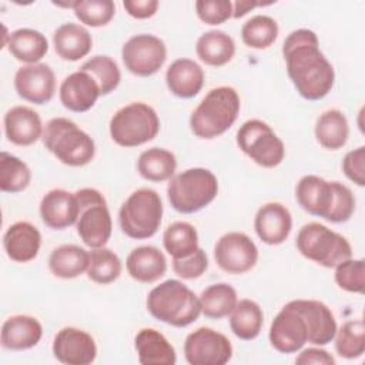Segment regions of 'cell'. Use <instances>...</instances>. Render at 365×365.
Wrapping results in <instances>:
<instances>
[{
	"instance_id": "7bdbcfd3",
	"label": "cell",
	"mask_w": 365,
	"mask_h": 365,
	"mask_svg": "<svg viewBox=\"0 0 365 365\" xmlns=\"http://www.w3.org/2000/svg\"><path fill=\"white\" fill-rule=\"evenodd\" d=\"M336 285L348 292L362 294L365 287V261L348 258L335 267Z\"/></svg>"
},
{
	"instance_id": "e0dca14e",
	"label": "cell",
	"mask_w": 365,
	"mask_h": 365,
	"mask_svg": "<svg viewBox=\"0 0 365 365\" xmlns=\"http://www.w3.org/2000/svg\"><path fill=\"white\" fill-rule=\"evenodd\" d=\"M80 208L74 192L61 188L50 190L40 201V217L51 230H66L78 220Z\"/></svg>"
},
{
	"instance_id": "4dcf8cb0",
	"label": "cell",
	"mask_w": 365,
	"mask_h": 365,
	"mask_svg": "<svg viewBox=\"0 0 365 365\" xmlns=\"http://www.w3.org/2000/svg\"><path fill=\"white\" fill-rule=\"evenodd\" d=\"M7 47L16 60L26 64H36L48 51V41L38 30L24 27L9 34Z\"/></svg>"
},
{
	"instance_id": "7a4b0ae2",
	"label": "cell",
	"mask_w": 365,
	"mask_h": 365,
	"mask_svg": "<svg viewBox=\"0 0 365 365\" xmlns=\"http://www.w3.org/2000/svg\"><path fill=\"white\" fill-rule=\"evenodd\" d=\"M241 100L235 88L220 86L207 93L190 117V128L195 137L212 140L224 134L235 123Z\"/></svg>"
},
{
	"instance_id": "f1b7e54d",
	"label": "cell",
	"mask_w": 365,
	"mask_h": 365,
	"mask_svg": "<svg viewBox=\"0 0 365 365\" xmlns=\"http://www.w3.org/2000/svg\"><path fill=\"white\" fill-rule=\"evenodd\" d=\"M90 252L76 244H64L54 248L48 257L51 274L61 279H73L87 272Z\"/></svg>"
},
{
	"instance_id": "9c48e42d",
	"label": "cell",
	"mask_w": 365,
	"mask_h": 365,
	"mask_svg": "<svg viewBox=\"0 0 365 365\" xmlns=\"http://www.w3.org/2000/svg\"><path fill=\"white\" fill-rule=\"evenodd\" d=\"M74 194L80 208L76 222L80 240L91 250L104 247L113 232L111 214L104 195L96 188H81Z\"/></svg>"
},
{
	"instance_id": "d4e9b609",
	"label": "cell",
	"mask_w": 365,
	"mask_h": 365,
	"mask_svg": "<svg viewBox=\"0 0 365 365\" xmlns=\"http://www.w3.org/2000/svg\"><path fill=\"white\" fill-rule=\"evenodd\" d=\"M125 268L133 279L143 284H153L165 275L167 259L157 247L143 245L128 254Z\"/></svg>"
},
{
	"instance_id": "30bf717a",
	"label": "cell",
	"mask_w": 365,
	"mask_h": 365,
	"mask_svg": "<svg viewBox=\"0 0 365 365\" xmlns=\"http://www.w3.org/2000/svg\"><path fill=\"white\" fill-rule=\"evenodd\" d=\"M237 144L255 164L264 168L279 165L285 157V145L274 130L262 120L242 123L237 131Z\"/></svg>"
},
{
	"instance_id": "8d00e7d4",
	"label": "cell",
	"mask_w": 365,
	"mask_h": 365,
	"mask_svg": "<svg viewBox=\"0 0 365 365\" xmlns=\"http://www.w3.org/2000/svg\"><path fill=\"white\" fill-rule=\"evenodd\" d=\"M123 265L118 255L110 248H93L90 251V261L87 268V277L100 285H107L118 279Z\"/></svg>"
},
{
	"instance_id": "5bb4252c",
	"label": "cell",
	"mask_w": 365,
	"mask_h": 365,
	"mask_svg": "<svg viewBox=\"0 0 365 365\" xmlns=\"http://www.w3.org/2000/svg\"><path fill=\"white\" fill-rule=\"evenodd\" d=\"M268 338L274 349L281 354L298 352L308 342L307 322L292 301L272 319Z\"/></svg>"
},
{
	"instance_id": "f35d334b",
	"label": "cell",
	"mask_w": 365,
	"mask_h": 365,
	"mask_svg": "<svg viewBox=\"0 0 365 365\" xmlns=\"http://www.w3.org/2000/svg\"><path fill=\"white\" fill-rule=\"evenodd\" d=\"M31 171L29 165L19 157L1 151L0 153V190L3 192H20L29 187Z\"/></svg>"
},
{
	"instance_id": "7402d4cb",
	"label": "cell",
	"mask_w": 365,
	"mask_h": 365,
	"mask_svg": "<svg viewBox=\"0 0 365 365\" xmlns=\"http://www.w3.org/2000/svg\"><path fill=\"white\" fill-rule=\"evenodd\" d=\"M3 245L7 257L14 262H29L38 255L41 234L33 224L17 221L3 235Z\"/></svg>"
},
{
	"instance_id": "52a82bcc",
	"label": "cell",
	"mask_w": 365,
	"mask_h": 365,
	"mask_svg": "<svg viewBox=\"0 0 365 365\" xmlns=\"http://www.w3.org/2000/svg\"><path fill=\"white\" fill-rule=\"evenodd\" d=\"M158 131L160 118L157 111L143 101L121 107L110 120L113 141L125 148L138 147L154 140Z\"/></svg>"
},
{
	"instance_id": "2e32d148",
	"label": "cell",
	"mask_w": 365,
	"mask_h": 365,
	"mask_svg": "<svg viewBox=\"0 0 365 365\" xmlns=\"http://www.w3.org/2000/svg\"><path fill=\"white\" fill-rule=\"evenodd\" d=\"M54 358L67 365H88L97 356L94 338L76 327L61 328L53 341Z\"/></svg>"
},
{
	"instance_id": "1f68e13d",
	"label": "cell",
	"mask_w": 365,
	"mask_h": 365,
	"mask_svg": "<svg viewBox=\"0 0 365 365\" xmlns=\"http://www.w3.org/2000/svg\"><path fill=\"white\" fill-rule=\"evenodd\" d=\"M315 138L327 150L342 148L349 137V124L345 114L338 108L324 111L315 123Z\"/></svg>"
},
{
	"instance_id": "ffe728a7",
	"label": "cell",
	"mask_w": 365,
	"mask_h": 365,
	"mask_svg": "<svg viewBox=\"0 0 365 365\" xmlns=\"http://www.w3.org/2000/svg\"><path fill=\"white\" fill-rule=\"evenodd\" d=\"M292 302L307 322L309 344L322 346L334 341L338 327L328 305L317 299H294Z\"/></svg>"
},
{
	"instance_id": "83f0119b",
	"label": "cell",
	"mask_w": 365,
	"mask_h": 365,
	"mask_svg": "<svg viewBox=\"0 0 365 365\" xmlns=\"http://www.w3.org/2000/svg\"><path fill=\"white\" fill-rule=\"evenodd\" d=\"M53 44L58 57L67 61H77L91 51L93 37L84 26L68 21L56 29Z\"/></svg>"
},
{
	"instance_id": "3957f363",
	"label": "cell",
	"mask_w": 365,
	"mask_h": 365,
	"mask_svg": "<svg viewBox=\"0 0 365 365\" xmlns=\"http://www.w3.org/2000/svg\"><path fill=\"white\" fill-rule=\"evenodd\" d=\"M147 309L155 319L177 328L192 324L201 314L198 297L178 279L154 287L147 297Z\"/></svg>"
},
{
	"instance_id": "d6986e66",
	"label": "cell",
	"mask_w": 365,
	"mask_h": 365,
	"mask_svg": "<svg viewBox=\"0 0 365 365\" xmlns=\"http://www.w3.org/2000/svg\"><path fill=\"white\" fill-rule=\"evenodd\" d=\"M254 228L262 242L279 245L288 238L292 230L291 212L281 202H267L258 208L254 218Z\"/></svg>"
},
{
	"instance_id": "f546056e",
	"label": "cell",
	"mask_w": 365,
	"mask_h": 365,
	"mask_svg": "<svg viewBox=\"0 0 365 365\" xmlns=\"http://www.w3.org/2000/svg\"><path fill=\"white\" fill-rule=\"evenodd\" d=\"M195 53L207 66L221 67L232 60L235 54V43L225 31L210 30L198 37Z\"/></svg>"
},
{
	"instance_id": "ab89813d",
	"label": "cell",
	"mask_w": 365,
	"mask_h": 365,
	"mask_svg": "<svg viewBox=\"0 0 365 365\" xmlns=\"http://www.w3.org/2000/svg\"><path fill=\"white\" fill-rule=\"evenodd\" d=\"M335 351L345 359L362 356L365 351V327L362 319L344 322L335 332Z\"/></svg>"
},
{
	"instance_id": "603a6c76",
	"label": "cell",
	"mask_w": 365,
	"mask_h": 365,
	"mask_svg": "<svg viewBox=\"0 0 365 365\" xmlns=\"http://www.w3.org/2000/svg\"><path fill=\"white\" fill-rule=\"evenodd\" d=\"M43 336L40 321L30 315H13L1 325L0 341L3 348L24 351L36 346Z\"/></svg>"
},
{
	"instance_id": "f907efd6",
	"label": "cell",
	"mask_w": 365,
	"mask_h": 365,
	"mask_svg": "<svg viewBox=\"0 0 365 365\" xmlns=\"http://www.w3.org/2000/svg\"><path fill=\"white\" fill-rule=\"evenodd\" d=\"M268 4H272V1H268V3H261V1H234L232 3V17L234 19L244 17L252 9H255L258 6H268Z\"/></svg>"
},
{
	"instance_id": "681fc988",
	"label": "cell",
	"mask_w": 365,
	"mask_h": 365,
	"mask_svg": "<svg viewBox=\"0 0 365 365\" xmlns=\"http://www.w3.org/2000/svg\"><path fill=\"white\" fill-rule=\"evenodd\" d=\"M295 364H298V365H309V364L335 365V358L325 349L311 346V348H307L299 352V355L295 359Z\"/></svg>"
},
{
	"instance_id": "44dd1931",
	"label": "cell",
	"mask_w": 365,
	"mask_h": 365,
	"mask_svg": "<svg viewBox=\"0 0 365 365\" xmlns=\"http://www.w3.org/2000/svg\"><path fill=\"white\" fill-rule=\"evenodd\" d=\"M41 118L27 106H14L4 114V133L10 143L21 147L34 144L43 137Z\"/></svg>"
},
{
	"instance_id": "d6a6232c",
	"label": "cell",
	"mask_w": 365,
	"mask_h": 365,
	"mask_svg": "<svg viewBox=\"0 0 365 365\" xmlns=\"http://www.w3.org/2000/svg\"><path fill=\"white\" fill-rule=\"evenodd\" d=\"M264 325V312L258 302L244 298L237 301L230 314V327L235 336L244 341L255 339Z\"/></svg>"
},
{
	"instance_id": "4fadbf2b",
	"label": "cell",
	"mask_w": 365,
	"mask_h": 365,
	"mask_svg": "<svg viewBox=\"0 0 365 365\" xmlns=\"http://www.w3.org/2000/svg\"><path fill=\"white\" fill-rule=\"evenodd\" d=\"M214 259L227 274H245L257 265L258 248L247 234L240 231L227 232L214 247Z\"/></svg>"
},
{
	"instance_id": "836d02e7",
	"label": "cell",
	"mask_w": 365,
	"mask_h": 365,
	"mask_svg": "<svg viewBox=\"0 0 365 365\" xmlns=\"http://www.w3.org/2000/svg\"><path fill=\"white\" fill-rule=\"evenodd\" d=\"M177 168L175 155L160 147H153L143 151L137 160L138 174L151 182H163L174 177Z\"/></svg>"
},
{
	"instance_id": "9a60e30c",
	"label": "cell",
	"mask_w": 365,
	"mask_h": 365,
	"mask_svg": "<svg viewBox=\"0 0 365 365\" xmlns=\"http://www.w3.org/2000/svg\"><path fill=\"white\" fill-rule=\"evenodd\" d=\"M14 88L23 100L41 106L48 103L56 91V76L44 63L21 66L14 76Z\"/></svg>"
},
{
	"instance_id": "6da1fadb",
	"label": "cell",
	"mask_w": 365,
	"mask_h": 365,
	"mask_svg": "<svg viewBox=\"0 0 365 365\" xmlns=\"http://www.w3.org/2000/svg\"><path fill=\"white\" fill-rule=\"evenodd\" d=\"M282 56L288 77L302 98L317 101L328 96L334 87L335 71L319 50L318 37L312 30L291 31L284 40Z\"/></svg>"
},
{
	"instance_id": "5b68a950",
	"label": "cell",
	"mask_w": 365,
	"mask_h": 365,
	"mask_svg": "<svg viewBox=\"0 0 365 365\" xmlns=\"http://www.w3.org/2000/svg\"><path fill=\"white\" fill-rule=\"evenodd\" d=\"M218 194V180L212 171L201 167L188 168L174 175L167 187L171 207L181 214H192L214 201Z\"/></svg>"
},
{
	"instance_id": "74e56055",
	"label": "cell",
	"mask_w": 365,
	"mask_h": 365,
	"mask_svg": "<svg viewBox=\"0 0 365 365\" xmlns=\"http://www.w3.org/2000/svg\"><path fill=\"white\" fill-rule=\"evenodd\" d=\"M278 23L265 14H258L247 20L241 27V38L247 47L264 50L274 44L278 37Z\"/></svg>"
},
{
	"instance_id": "cb8c5ba5",
	"label": "cell",
	"mask_w": 365,
	"mask_h": 365,
	"mask_svg": "<svg viewBox=\"0 0 365 365\" xmlns=\"http://www.w3.org/2000/svg\"><path fill=\"white\" fill-rule=\"evenodd\" d=\"M165 83L175 97L192 98L204 86V70L191 58H177L165 71Z\"/></svg>"
},
{
	"instance_id": "8992f818",
	"label": "cell",
	"mask_w": 365,
	"mask_h": 365,
	"mask_svg": "<svg viewBox=\"0 0 365 365\" xmlns=\"http://www.w3.org/2000/svg\"><path fill=\"white\" fill-rule=\"evenodd\" d=\"M163 218V201L151 188L133 191L121 204L118 222L121 231L133 240L151 238L160 228Z\"/></svg>"
},
{
	"instance_id": "7dc6e473",
	"label": "cell",
	"mask_w": 365,
	"mask_h": 365,
	"mask_svg": "<svg viewBox=\"0 0 365 365\" xmlns=\"http://www.w3.org/2000/svg\"><path fill=\"white\" fill-rule=\"evenodd\" d=\"M342 171L354 184L365 185V147L361 145L345 154L342 160Z\"/></svg>"
},
{
	"instance_id": "b9f144b4",
	"label": "cell",
	"mask_w": 365,
	"mask_h": 365,
	"mask_svg": "<svg viewBox=\"0 0 365 365\" xmlns=\"http://www.w3.org/2000/svg\"><path fill=\"white\" fill-rule=\"evenodd\" d=\"M73 11L83 24L101 27L113 20L115 4L111 0H78L74 3Z\"/></svg>"
},
{
	"instance_id": "7c38bea8",
	"label": "cell",
	"mask_w": 365,
	"mask_h": 365,
	"mask_svg": "<svg viewBox=\"0 0 365 365\" xmlns=\"http://www.w3.org/2000/svg\"><path fill=\"white\" fill-rule=\"evenodd\" d=\"M184 356L191 365H224L232 356V345L224 334L201 327L187 335Z\"/></svg>"
},
{
	"instance_id": "f6af8a7d",
	"label": "cell",
	"mask_w": 365,
	"mask_h": 365,
	"mask_svg": "<svg viewBox=\"0 0 365 365\" xmlns=\"http://www.w3.org/2000/svg\"><path fill=\"white\" fill-rule=\"evenodd\" d=\"M195 13L198 19L210 26H218L232 17V1L230 0H197Z\"/></svg>"
},
{
	"instance_id": "8fae6325",
	"label": "cell",
	"mask_w": 365,
	"mask_h": 365,
	"mask_svg": "<svg viewBox=\"0 0 365 365\" xmlns=\"http://www.w3.org/2000/svg\"><path fill=\"white\" fill-rule=\"evenodd\" d=\"M121 58L125 68L138 77L155 74L167 58L165 43L154 34H135L121 48Z\"/></svg>"
},
{
	"instance_id": "d590c367",
	"label": "cell",
	"mask_w": 365,
	"mask_h": 365,
	"mask_svg": "<svg viewBox=\"0 0 365 365\" xmlns=\"http://www.w3.org/2000/svg\"><path fill=\"white\" fill-rule=\"evenodd\" d=\"M163 244L173 259L185 258L200 248L198 232L192 224L187 221H175L165 228Z\"/></svg>"
},
{
	"instance_id": "ac0fdd59",
	"label": "cell",
	"mask_w": 365,
	"mask_h": 365,
	"mask_svg": "<svg viewBox=\"0 0 365 365\" xmlns=\"http://www.w3.org/2000/svg\"><path fill=\"white\" fill-rule=\"evenodd\" d=\"M61 104L73 113H84L94 107L101 96L96 80L86 71L77 70L68 74L58 90Z\"/></svg>"
},
{
	"instance_id": "277c9868",
	"label": "cell",
	"mask_w": 365,
	"mask_h": 365,
	"mask_svg": "<svg viewBox=\"0 0 365 365\" xmlns=\"http://www.w3.org/2000/svg\"><path fill=\"white\" fill-rule=\"evenodd\" d=\"M41 140L47 151L70 167L87 165L96 154L94 140L66 117L51 118L44 127Z\"/></svg>"
},
{
	"instance_id": "484cf974",
	"label": "cell",
	"mask_w": 365,
	"mask_h": 365,
	"mask_svg": "<svg viewBox=\"0 0 365 365\" xmlns=\"http://www.w3.org/2000/svg\"><path fill=\"white\" fill-rule=\"evenodd\" d=\"M295 197L302 210L325 220L332 200V184L314 174L304 175L297 184Z\"/></svg>"
},
{
	"instance_id": "bcb514c9",
	"label": "cell",
	"mask_w": 365,
	"mask_h": 365,
	"mask_svg": "<svg viewBox=\"0 0 365 365\" xmlns=\"http://www.w3.org/2000/svg\"><path fill=\"white\" fill-rule=\"evenodd\" d=\"M208 268V257L202 248L185 258L173 259V271L182 279L200 278Z\"/></svg>"
},
{
	"instance_id": "c3c4849f",
	"label": "cell",
	"mask_w": 365,
	"mask_h": 365,
	"mask_svg": "<svg viewBox=\"0 0 365 365\" xmlns=\"http://www.w3.org/2000/svg\"><path fill=\"white\" fill-rule=\"evenodd\" d=\"M158 1L157 0H125L123 1V7L125 11L134 17V19H150L153 17L158 10Z\"/></svg>"
},
{
	"instance_id": "4316f807",
	"label": "cell",
	"mask_w": 365,
	"mask_h": 365,
	"mask_svg": "<svg viewBox=\"0 0 365 365\" xmlns=\"http://www.w3.org/2000/svg\"><path fill=\"white\" fill-rule=\"evenodd\" d=\"M138 362L143 365H174L177 354L171 342L154 328H143L134 338Z\"/></svg>"
},
{
	"instance_id": "ba28073f",
	"label": "cell",
	"mask_w": 365,
	"mask_h": 365,
	"mask_svg": "<svg viewBox=\"0 0 365 365\" xmlns=\"http://www.w3.org/2000/svg\"><path fill=\"white\" fill-rule=\"evenodd\" d=\"M295 244L302 257L325 268H335L342 261L352 258V247L348 240L319 222L302 225Z\"/></svg>"
},
{
	"instance_id": "e575fe53",
	"label": "cell",
	"mask_w": 365,
	"mask_h": 365,
	"mask_svg": "<svg viewBox=\"0 0 365 365\" xmlns=\"http://www.w3.org/2000/svg\"><path fill=\"white\" fill-rule=\"evenodd\" d=\"M198 299L201 314L204 317L211 319H221L230 317L238 301V295L231 285L225 282H218L205 288L200 294Z\"/></svg>"
},
{
	"instance_id": "ee69618b",
	"label": "cell",
	"mask_w": 365,
	"mask_h": 365,
	"mask_svg": "<svg viewBox=\"0 0 365 365\" xmlns=\"http://www.w3.org/2000/svg\"><path fill=\"white\" fill-rule=\"evenodd\" d=\"M331 184L332 200L325 220L334 224L346 222L355 211V197L345 184L339 181H331Z\"/></svg>"
},
{
	"instance_id": "60d3db41",
	"label": "cell",
	"mask_w": 365,
	"mask_h": 365,
	"mask_svg": "<svg viewBox=\"0 0 365 365\" xmlns=\"http://www.w3.org/2000/svg\"><path fill=\"white\" fill-rule=\"evenodd\" d=\"M78 70L88 73L96 80L101 96L114 91L121 80V71L115 60L108 56H94L84 61Z\"/></svg>"
}]
</instances>
